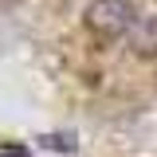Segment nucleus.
<instances>
[{
	"instance_id": "obj_1",
	"label": "nucleus",
	"mask_w": 157,
	"mask_h": 157,
	"mask_svg": "<svg viewBox=\"0 0 157 157\" xmlns=\"http://www.w3.org/2000/svg\"><path fill=\"white\" fill-rule=\"evenodd\" d=\"M82 20H86V32L94 39L110 43V39L130 36V28H134V8H130V0H90Z\"/></svg>"
},
{
	"instance_id": "obj_2",
	"label": "nucleus",
	"mask_w": 157,
	"mask_h": 157,
	"mask_svg": "<svg viewBox=\"0 0 157 157\" xmlns=\"http://www.w3.org/2000/svg\"><path fill=\"white\" fill-rule=\"evenodd\" d=\"M130 51L134 55H157V12H145V16L134 20L130 28Z\"/></svg>"
}]
</instances>
